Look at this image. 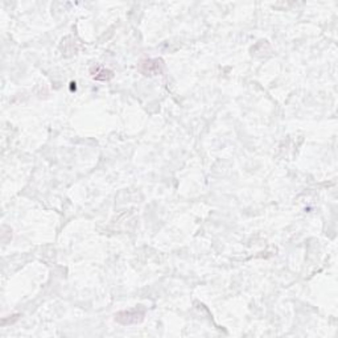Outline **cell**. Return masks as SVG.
<instances>
[{"label":"cell","instance_id":"cell-1","mask_svg":"<svg viewBox=\"0 0 338 338\" xmlns=\"http://www.w3.org/2000/svg\"><path fill=\"white\" fill-rule=\"evenodd\" d=\"M144 317V313L134 309V311H127V312H119L118 315H115V320L123 325H130V324H136L140 322Z\"/></svg>","mask_w":338,"mask_h":338},{"label":"cell","instance_id":"cell-2","mask_svg":"<svg viewBox=\"0 0 338 338\" xmlns=\"http://www.w3.org/2000/svg\"><path fill=\"white\" fill-rule=\"evenodd\" d=\"M140 72L145 76H155L163 72V61L161 59H144L140 63Z\"/></svg>","mask_w":338,"mask_h":338}]
</instances>
